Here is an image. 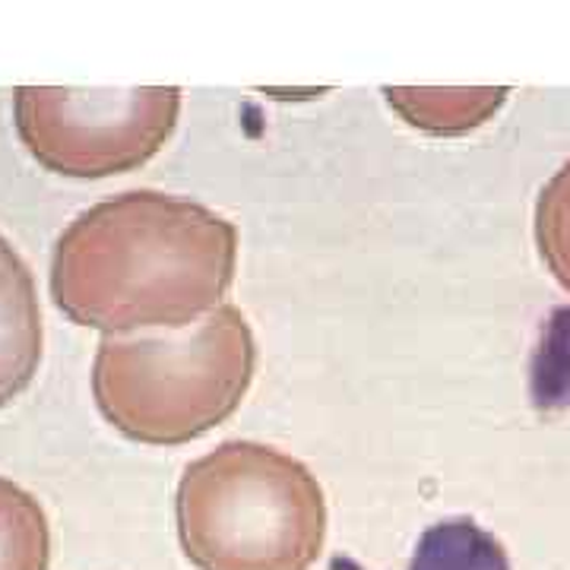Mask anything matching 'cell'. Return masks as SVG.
<instances>
[{
	"instance_id": "cell-1",
	"label": "cell",
	"mask_w": 570,
	"mask_h": 570,
	"mask_svg": "<svg viewBox=\"0 0 570 570\" xmlns=\"http://www.w3.org/2000/svg\"><path fill=\"white\" fill-rule=\"evenodd\" d=\"M238 228L204 204L127 190L82 209L51 257V298L105 336L187 330L235 279Z\"/></svg>"
},
{
	"instance_id": "cell-2",
	"label": "cell",
	"mask_w": 570,
	"mask_h": 570,
	"mask_svg": "<svg viewBox=\"0 0 570 570\" xmlns=\"http://www.w3.org/2000/svg\"><path fill=\"white\" fill-rule=\"evenodd\" d=\"M245 314L216 307L194 330L105 336L92 362L96 406L137 444L178 448L223 425L254 381Z\"/></svg>"
},
{
	"instance_id": "cell-3",
	"label": "cell",
	"mask_w": 570,
	"mask_h": 570,
	"mask_svg": "<svg viewBox=\"0 0 570 570\" xmlns=\"http://www.w3.org/2000/svg\"><path fill=\"white\" fill-rule=\"evenodd\" d=\"M175 513L200 570H311L324 551V489L305 463L254 441H228L184 469Z\"/></svg>"
},
{
	"instance_id": "cell-4",
	"label": "cell",
	"mask_w": 570,
	"mask_h": 570,
	"mask_svg": "<svg viewBox=\"0 0 570 570\" xmlns=\"http://www.w3.org/2000/svg\"><path fill=\"white\" fill-rule=\"evenodd\" d=\"M181 111L175 86L73 89L20 86L13 121L29 156L63 178H111L146 165L171 140Z\"/></svg>"
},
{
	"instance_id": "cell-5",
	"label": "cell",
	"mask_w": 570,
	"mask_h": 570,
	"mask_svg": "<svg viewBox=\"0 0 570 570\" xmlns=\"http://www.w3.org/2000/svg\"><path fill=\"white\" fill-rule=\"evenodd\" d=\"M41 307L36 279L0 235V409L32 384L41 362Z\"/></svg>"
},
{
	"instance_id": "cell-6",
	"label": "cell",
	"mask_w": 570,
	"mask_h": 570,
	"mask_svg": "<svg viewBox=\"0 0 570 570\" xmlns=\"http://www.w3.org/2000/svg\"><path fill=\"white\" fill-rule=\"evenodd\" d=\"M390 108L409 127L434 137L475 130L504 105L508 89H384Z\"/></svg>"
},
{
	"instance_id": "cell-7",
	"label": "cell",
	"mask_w": 570,
	"mask_h": 570,
	"mask_svg": "<svg viewBox=\"0 0 570 570\" xmlns=\"http://www.w3.org/2000/svg\"><path fill=\"white\" fill-rule=\"evenodd\" d=\"M409 570H510L504 546L469 517L428 527Z\"/></svg>"
},
{
	"instance_id": "cell-8",
	"label": "cell",
	"mask_w": 570,
	"mask_h": 570,
	"mask_svg": "<svg viewBox=\"0 0 570 570\" xmlns=\"http://www.w3.org/2000/svg\"><path fill=\"white\" fill-rule=\"evenodd\" d=\"M51 568V527L41 504L0 475V570Z\"/></svg>"
},
{
	"instance_id": "cell-9",
	"label": "cell",
	"mask_w": 570,
	"mask_h": 570,
	"mask_svg": "<svg viewBox=\"0 0 570 570\" xmlns=\"http://www.w3.org/2000/svg\"><path fill=\"white\" fill-rule=\"evenodd\" d=\"M535 242L551 276L570 292V163L561 165L539 194Z\"/></svg>"
}]
</instances>
